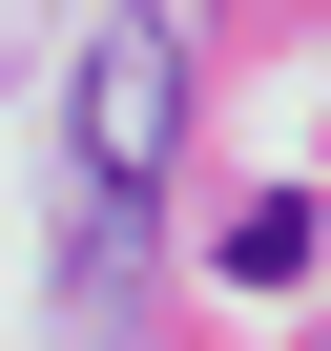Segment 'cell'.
Masks as SVG:
<instances>
[{
    "label": "cell",
    "instance_id": "1",
    "mask_svg": "<svg viewBox=\"0 0 331 351\" xmlns=\"http://www.w3.org/2000/svg\"><path fill=\"white\" fill-rule=\"evenodd\" d=\"M166 104H187V42L124 0V21L83 42V269H104V248L166 207Z\"/></svg>",
    "mask_w": 331,
    "mask_h": 351
},
{
    "label": "cell",
    "instance_id": "2",
    "mask_svg": "<svg viewBox=\"0 0 331 351\" xmlns=\"http://www.w3.org/2000/svg\"><path fill=\"white\" fill-rule=\"evenodd\" d=\"M310 248H331V207H310V186H269V207H228V248H207V269H228V289H290Z\"/></svg>",
    "mask_w": 331,
    "mask_h": 351
}]
</instances>
